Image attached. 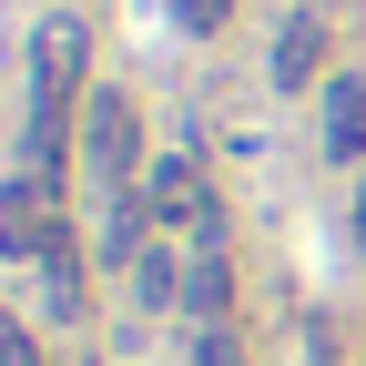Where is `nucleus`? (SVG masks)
<instances>
[{"label": "nucleus", "mask_w": 366, "mask_h": 366, "mask_svg": "<svg viewBox=\"0 0 366 366\" xmlns=\"http://www.w3.org/2000/svg\"><path fill=\"white\" fill-rule=\"evenodd\" d=\"M224 305H234V274H224V244L204 234L194 274H183V315H194V326H224Z\"/></svg>", "instance_id": "nucleus-6"}, {"label": "nucleus", "mask_w": 366, "mask_h": 366, "mask_svg": "<svg viewBox=\"0 0 366 366\" xmlns=\"http://www.w3.org/2000/svg\"><path fill=\"white\" fill-rule=\"evenodd\" d=\"M132 163H143V112H132V92H92L81 102V173L122 204V194H143Z\"/></svg>", "instance_id": "nucleus-2"}, {"label": "nucleus", "mask_w": 366, "mask_h": 366, "mask_svg": "<svg viewBox=\"0 0 366 366\" xmlns=\"http://www.w3.org/2000/svg\"><path fill=\"white\" fill-rule=\"evenodd\" d=\"M315 61H326V31H315V21L295 11L285 31H274V81H285V92H295V81H315Z\"/></svg>", "instance_id": "nucleus-7"}, {"label": "nucleus", "mask_w": 366, "mask_h": 366, "mask_svg": "<svg viewBox=\"0 0 366 366\" xmlns=\"http://www.w3.org/2000/svg\"><path fill=\"white\" fill-rule=\"evenodd\" d=\"M51 244H61V183L41 173L0 183V254H51Z\"/></svg>", "instance_id": "nucleus-3"}, {"label": "nucleus", "mask_w": 366, "mask_h": 366, "mask_svg": "<svg viewBox=\"0 0 366 366\" xmlns=\"http://www.w3.org/2000/svg\"><path fill=\"white\" fill-rule=\"evenodd\" d=\"M132 295H143V305H173V295H183V285H173V264H163L153 244L132 254Z\"/></svg>", "instance_id": "nucleus-9"}, {"label": "nucleus", "mask_w": 366, "mask_h": 366, "mask_svg": "<svg viewBox=\"0 0 366 366\" xmlns=\"http://www.w3.org/2000/svg\"><path fill=\"white\" fill-rule=\"evenodd\" d=\"M92 21L81 11H51L31 31V122H21V153L41 183H61V153H71V112L92 102Z\"/></svg>", "instance_id": "nucleus-1"}, {"label": "nucleus", "mask_w": 366, "mask_h": 366, "mask_svg": "<svg viewBox=\"0 0 366 366\" xmlns=\"http://www.w3.org/2000/svg\"><path fill=\"white\" fill-rule=\"evenodd\" d=\"M173 21H183V31H224V21H234V0H173Z\"/></svg>", "instance_id": "nucleus-10"}, {"label": "nucleus", "mask_w": 366, "mask_h": 366, "mask_svg": "<svg viewBox=\"0 0 366 366\" xmlns=\"http://www.w3.org/2000/svg\"><path fill=\"white\" fill-rule=\"evenodd\" d=\"M41 295H51V326H61V315H81V254H71V244L41 254Z\"/></svg>", "instance_id": "nucleus-8"}, {"label": "nucleus", "mask_w": 366, "mask_h": 366, "mask_svg": "<svg viewBox=\"0 0 366 366\" xmlns=\"http://www.w3.org/2000/svg\"><path fill=\"white\" fill-rule=\"evenodd\" d=\"M356 244H366V183H356Z\"/></svg>", "instance_id": "nucleus-13"}, {"label": "nucleus", "mask_w": 366, "mask_h": 366, "mask_svg": "<svg viewBox=\"0 0 366 366\" xmlns=\"http://www.w3.org/2000/svg\"><path fill=\"white\" fill-rule=\"evenodd\" d=\"M326 153L336 163H366V71H336L326 81Z\"/></svg>", "instance_id": "nucleus-5"}, {"label": "nucleus", "mask_w": 366, "mask_h": 366, "mask_svg": "<svg viewBox=\"0 0 366 366\" xmlns=\"http://www.w3.org/2000/svg\"><path fill=\"white\" fill-rule=\"evenodd\" d=\"M143 204H153L163 224H194V234H214V214H204V173H194V153H163V163L143 173Z\"/></svg>", "instance_id": "nucleus-4"}, {"label": "nucleus", "mask_w": 366, "mask_h": 366, "mask_svg": "<svg viewBox=\"0 0 366 366\" xmlns=\"http://www.w3.org/2000/svg\"><path fill=\"white\" fill-rule=\"evenodd\" d=\"M0 366H41V346H31L21 315H0Z\"/></svg>", "instance_id": "nucleus-11"}, {"label": "nucleus", "mask_w": 366, "mask_h": 366, "mask_svg": "<svg viewBox=\"0 0 366 366\" xmlns=\"http://www.w3.org/2000/svg\"><path fill=\"white\" fill-rule=\"evenodd\" d=\"M194 356H204V366H244V346L224 336V326H204V346H194Z\"/></svg>", "instance_id": "nucleus-12"}]
</instances>
